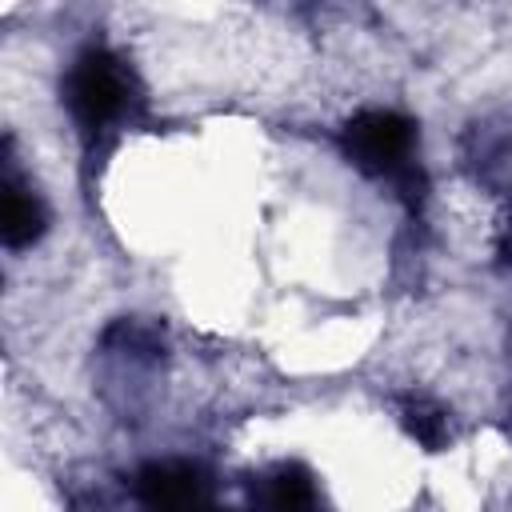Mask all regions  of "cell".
Wrapping results in <instances>:
<instances>
[{
	"label": "cell",
	"instance_id": "cell-5",
	"mask_svg": "<svg viewBox=\"0 0 512 512\" xmlns=\"http://www.w3.org/2000/svg\"><path fill=\"white\" fill-rule=\"evenodd\" d=\"M264 512H316V488L304 468H276L264 484Z\"/></svg>",
	"mask_w": 512,
	"mask_h": 512
},
{
	"label": "cell",
	"instance_id": "cell-2",
	"mask_svg": "<svg viewBox=\"0 0 512 512\" xmlns=\"http://www.w3.org/2000/svg\"><path fill=\"white\" fill-rule=\"evenodd\" d=\"M344 152L356 168H364L372 176L396 172V168H404V160L412 152V124L400 112H384V108L360 112L344 128Z\"/></svg>",
	"mask_w": 512,
	"mask_h": 512
},
{
	"label": "cell",
	"instance_id": "cell-1",
	"mask_svg": "<svg viewBox=\"0 0 512 512\" xmlns=\"http://www.w3.org/2000/svg\"><path fill=\"white\" fill-rule=\"evenodd\" d=\"M128 100V72L124 64L104 52V48H88L72 76H68V108L84 128H100L112 116H120Z\"/></svg>",
	"mask_w": 512,
	"mask_h": 512
},
{
	"label": "cell",
	"instance_id": "cell-6",
	"mask_svg": "<svg viewBox=\"0 0 512 512\" xmlns=\"http://www.w3.org/2000/svg\"><path fill=\"white\" fill-rule=\"evenodd\" d=\"M404 420H408V428H412V436H416L420 444H428V448H440V444H444V416H440L436 408L412 404Z\"/></svg>",
	"mask_w": 512,
	"mask_h": 512
},
{
	"label": "cell",
	"instance_id": "cell-4",
	"mask_svg": "<svg viewBox=\"0 0 512 512\" xmlns=\"http://www.w3.org/2000/svg\"><path fill=\"white\" fill-rule=\"evenodd\" d=\"M0 232H4V244L8 248H24L32 244L40 232H44V208L40 200L20 188V184H4V208H0Z\"/></svg>",
	"mask_w": 512,
	"mask_h": 512
},
{
	"label": "cell",
	"instance_id": "cell-3",
	"mask_svg": "<svg viewBox=\"0 0 512 512\" xmlns=\"http://www.w3.org/2000/svg\"><path fill=\"white\" fill-rule=\"evenodd\" d=\"M136 496L144 512H204L208 488L188 464H148L136 476Z\"/></svg>",
	"mask_w": 512,
	"mask_h": 512
}]
</instances>
